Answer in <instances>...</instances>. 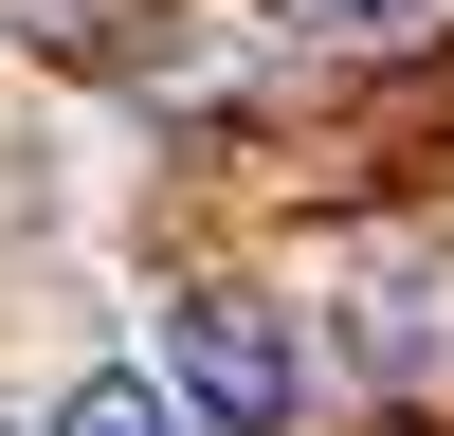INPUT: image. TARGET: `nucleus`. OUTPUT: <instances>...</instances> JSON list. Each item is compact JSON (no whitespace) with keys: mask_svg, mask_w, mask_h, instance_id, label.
I'll use <instances>...</instances> for the list:
<instances>
[{"mask_svg":"<svg viewBox=\"0 0 454 436\" xmlns=\"http://www.w3.org/2000/svg\"><path fill=\"white\" fill-rule=\"evenodd\" d=\"M36 436H200V400H182L164 363H91V382H73Z\"/></svg>","mask_w":454,"mask_h":436,"instance_id":"nucleus-3","label":"nucleus"},{"mask_svg":"<svg viewBox=\"0 0 454 436\" xmlns=\"http://www.w3.org/2000/svg\"><path fill=\"white\" fill-rule=\"evenodd\" d=\"M291 19H309V36H400L419 0H291Z\"/></svg>","mask_w":454,"mask_h":436,"instance_id":"nucleus-4","label":"nucleus"},{"mask_svg":"<svg viewBox=\"0 0 454 436\" xmlns=\"http://www.w3.org/2000/svg\"><path fill=\"white\" fill-rule=\"evenodd\" d=\"M145 363L200 400V436H273L291 382H309V363H291V309H273V291H237V273L164 291V346H145Z\"/></svg>","mask_w":454,"mask_h":436,"instance_id":"nucleus-1","label":"nucleus"},{"mask_svg":"<svg viewBox=\"0 0 454 436\" xmlns=\"http://www.w3.org/2000/svg\"><path fill=\"white\" fill-rule=\"evenodd\" d=\"M0 436H19V418H0Z\"/></svg>","mask_w":454,"mask_h":436,"instance_id":"nucleus-5","label":"nucleus"},{"mask_svg":"<svg viewBox=\"0 0 454 436\" xmlns=\"http://www.w3.org/2000/svg\"><path fill=\"white\" fill-rule=\"evenodd\" d=\"M346 363H364V382H419V363H436V309H419L400 254H364V273H346Z\"/></svg>","mask_w":454,"mask_h":436,"instance_id":"nucleus-2","label":"nucleus"}]
</instances>
